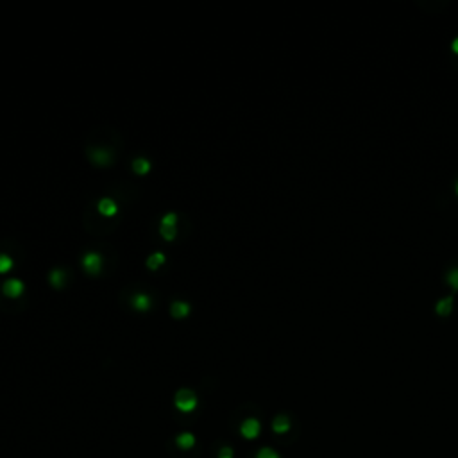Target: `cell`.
<instances>
[{"instance_id":"cell-13","label":"cell","mask_w":458,"mask_h":458,"mask_svg":"<svg viewBox=\"0 0 458 458\" xmlns=\"http://www.w3.org/2000/svg\"><path fill=\"white\" fill-rule=\"evenodd\" d=\"M163 263H165V254H161V253L152 254V256H149V260H147V267L151 270L160 269V265H163Z\"/></svg>"},{"instance_id":"cell-20","label":"cell","mask_w":458,"mask_h":458,"mask_svg":"<svg viewBox=\"0 0 458 458\" xmlns=\"http://www.w3.org/2000/svg\"><path fill=\"white\" fill-rule=\"evenodd\" d=\"M451 49H453V52H454V54H458V38L453 41V45H451Z\"/></svg>"},{"instance_id":"cell-11","label":"cell","mask_w":458,"mask_h":458,"mask_svg":"<svg viewBox=\"0 0 458 458\" xmlns=\"http://www.w3.org/2000/svg\"><path fill=\"white\" fill-rule=\"evenodd\" d=\"M133 170H135L136 174H140V176H145V174L151 170V161L145 160V158H136V160L133 161Z\"/></svg>"},{"instance_id":"cell-15","label":"cell","mask_w":458,"mask_h":458,"mask_svg":"<svg viewBox=\"0 0 458 458\" xmlns=\"http://www.w3.org/2000/svg\"><path fill=\"white\" fill-rule=\"evenodd\" d=\"M50 283H52L56 288H61L63 283H65V272H61V270H52V272H50Z\"/></svg>"},{"instance_id":"cell-5","label":"cell","mask_w":458,"mask_h":458,"mask_svg":"<svg viewBox=\"0 0 458 458\" xmlns=\"http://www.w3.org/2000/svg\"><path fill=\"white\" fill-rule=\"evenodd\" d=\"M4 294L9 297H20L24 294V283L20 279H9L4 283Z\"/></svg>"},{"instance_id":"cell-19","label":"cell","mask_w":458,"mask_h":458,"mask_svg":"<svg viewBox=\"0 0 458 458\" xmlns=\"http://www.w3.org/2000/svg\"><path fill=\"white\" fill-rule=\"evenodd\" d=\"M218 458H233V449L231 447H222L220 453H218Z\"/></svg>"},{"instance_id":"cell-14","label":"cell","mask_w":458,"mask_h":458,"mask_svg":"<svg viewBox=\"0 0 458 458\" xmlns=\"http://www.w3.org/2000/svg\"><path fill=\"white\" fill-rule=\"evenodd\" d=\"M93 161L98 165H107L111 161L109 151H93Z\"/></svg>"},{"instance_id":"cell-8","label":"cell","mask_w":458,"mask_h":458,"mask_svg":"<svg viewBox=\"0 0 458 458\" xmlns=\"http://www.w3.org/2000/svg\"><path fill=\"white\" fill-rule=\"evenodd\" d=\"M437 313L440 315V317H447V315L451 313V310H453V297H446V299H440L437 303Z\"/></svg>"},{"instance_id":"cell-7","label":"cell","mask_w":458,"mask_h":458,"mask_svg":"<svg viewBox=\"0 0 458 458\" xmlns=\"http://www.w3.org/2000/svg\"><path fill=\"white\" fill-rule=\"evenodd\" d=\"M170 313H172V317H176V319H184V317L190 313V304L183 303V301H176V303L170 306Z\"/></svg>"},{"instance_id":"cell-9","label":"cell","mask_w":458,"mask_h":458,"mask_svg":"<svg viewBox=\"0 0 458 458\" xmlns=\"http://www.w3.org/2000/svg\"><path fill=\"white\" fill-rule=\"evenodd\" d=\"M272 429H274L276 433H286V431L290 429V421H288V417H286V415H278V417L274 419V422H272Z\"/></svg>"},{"instance_id":"cell-6","label":"cell","mask_w":458,"mask_h":458,"mask_svg":"<svg viewBox=\"0 0 458 458\" xmlns=\"http://www.w3.org/2000/svg\"><path fill=\"white\" fill-rule=\"evenodd\" d=\"M98 211H100V215H104V217H113V215H117L119 208H117L113 199H102L98 202Z\"/></svg>"},{"instance_id":"cell-16","label":"cell","mask_w":458,"mask_h":458,"mask_svg":"<svg viewBox=\"0 0 458 458\" xmlns=\"http://www.w3.org/2000/svg\"><path fill=\"white\" fill-rule=\"evenodd\" d=\"M13 267V260L8 256V254H0V274L4 272H9Z\"/></svg>"},{"instance_id":"cell-12","label":"cell","mask_w":458,"mask_h":458,"mask_svg":"<svg viewBox=\"0 0 458 458\" xmlns=\"http://www.w3.org/2000/svg\"><path fill=\"white\" fill-rule=\"evenodd\" d=\"M193 444H195V437L192 433H181L177 437V446L183 447V449H190V447H193Z\"/></svg>"},{"instance_id":"cell-3","label":"cell","mask_w":458,"mask_h":458,"mask_svg":"<svg viewBox=\"0 0 458 458\" xmlns=\"http://www.w3.org/2000/svg\"><path fill=\"white\" fill-rule=\"evenodd\" d=\"M82 267L86 269V272L90 274H98V270L102 267V258L98 256L97 253H88L82 258Z\"/></svg>"},{"instance_id":"cell-1","label":"cell","mask_w":458,"mask_h":458,"mask_svg":"<svg viewBox=\"0 0 458 458\" xmlns=\"http://www.w3.org/2000/svg\"><path fill=\"white\" fill-rule=\"evenodd\" d=\"M176 406L181 412H192L197 406V396L188 389H183L176 394Z\"/></svg>"},{"instance_id":"cell-4","label":"cell","mask_w":458,"mask_h":458,"mask_svg":"<svg viewBox=\"0 0 458 458\" xmlns=\"http://www.w3.org/2000/svg\"><path fill=\"white\" fill-rule=\"evenodd\" d=\"M240 431L246 438H256L260 435V422H258V419H246V421L242 422Z\"/></svg>"},{"instance_id":"cell-10","label":"cell","mask_w":458,"mask_h":458,"mask_svg":"<svg viewBox=\"0 0 458 458\" xmlns=\"http://www.w3.org/2000/svg\"><path fill=\"white\" fill-rule=\"evenodd\" d=\"M133 306L140 311H145L151 308V297L147 294H136L135 299H133Z\"/></svg>"},{"instance_id":"cell-21","label":"cell","mask_w":458,"mask_h":458,"mask_svg":"<svg viewBox=\"0 0 458 458\" xmlns=\"http://www.w3.org/2000/svg\"><path fill=\"white\" fill-rule=\"evenodd\" d=\"M456 193H458V183H456Z\"/></svg>"},{"instance_id":"cell-17","label":"cell","mask_w":458,"mask_h":458,"mask_svg":"<svg viewBox=\"0 0 458 458\" xmlns=\"http://www.w3.org/2000/svg\"><path fill=\"white\" fill-rule=\"evenodd\" d=\"M446 279H447V283L453 286L454 290H458V269L449 270V274L446 276Z\"/></svg>"},{"instance_id":"cell-18","label":"cell","mask_w":458,"mask_h":458,"mask_svg":"<svg viewBox=\"0 0 458 458\" xmlns=\"http://www.w3.org/2000/svg\"><path fill=\"white\" fill-rule=\"evenodd\" d=\"M256 458H279V454L274 449H270V447H263V449H260Z\"/></svg>"},{"instance_id":"cell-2","label":"cell","mask_w":458,"mask_h":458,"mask_svg":"<svg viewBox=\"0 0 458 458\" xmlns=\"http://www.w3.org/2000/svg\"><path fill=\"white\" fill-rule=\"evenodd\" d=\"M176 222L177 217L174 213H167L163 218H161V237L165 240H174L176 237Z\"/></svg>"}]
</instances>
